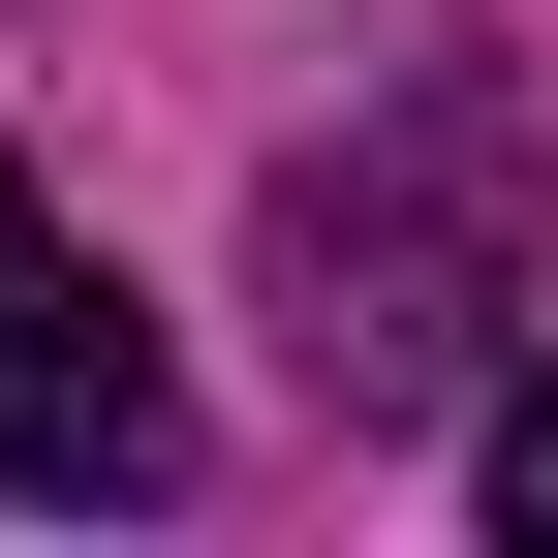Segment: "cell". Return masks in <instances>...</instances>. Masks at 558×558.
Wrapping results in <instances>:
<instances>
[{
    "label": "cell",
    "instance_id": "4",
    "mask_svg": "<svg viewBox=\"0 0 558 558\" xmlns=\"http://www.w3.org/2000/svg\"><path fill=\"white\" fill-rule=\"evenodd\" d=\"M32 279H62V218H32V156H0V311H32Z\"/></svg>",
    "mask_w": 558,
    "mask_h": 558
},
{
    "label": "cell",
    "instance_id": "2",
    "mask_svg": "<svg viewBox=\"0 0 558 558\" xmlns=\"http://www.w3.org/2000/svg\"><path fill=\"white\" fill-rule=\"evenodd\" d=\"M0 497H186V373L124 341V279L0 311Z\"/></svg>",
    "mask_w": 558,
    "mask_h": 558
},
{
    "label": "cell",
    "instance_id": "3",
    "mask_svg": "<svg viewBox=\"0 0 558 558\" xmlns=\"http://www.w3.org/2000/svg\"><path fill=\"white\" fill-rule=\"evenodd\" d=\"M465 497H497V527L558 558V373H465Z\"/></svg>",
    "mask_w": 558,
    "mask_h": 558
},
{
    "label": "cell",
    "instance_id": "1",
    "mask_svg": "<svg viewBox=\"0 0 558 558\" xmlns=\"http://www.w3.org/2000/svg\"><path fill=\"white\" fill-rule=\"evenodd\" d=\"M497 311H527V94L435 32L373 124H311V156H279V341H311L341 435H403V403L497 373Z\"/></svg>",
    "mask_w": 558,
    "mask_h": 558
}]
</instances>
